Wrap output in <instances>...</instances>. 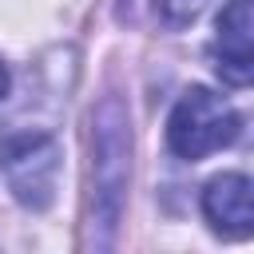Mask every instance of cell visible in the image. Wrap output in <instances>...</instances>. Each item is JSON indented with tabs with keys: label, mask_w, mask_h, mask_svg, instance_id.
Wrapping results in <instances>:
<instances>
[{
	"label": "cell",
	"mask_w": 254,
	"mask_h": 254,
	"mask_svg": "<svg viewBox=\"0 0 254 254\" xmlns=\"http://www.w3.org/2000/svg\"><path fill=\"white\" fill-rule=\"evenodd\" d=\"M202 214L222 238L254 234V179L250 175H214L202 190Z\"/></svg>",
	"instance_id": "cell-5"
},
{
	"label": "cell",
	"mask_w": 254,
	"mask_h": 254,
	"mask_svg": "<svg viewBox=\"0 0 254 254\" xmlns=\"http://www.w3.org/2000/svg\"><path fill=\"white\" fill-rule=\"evenodd\" d=\"M131 179V123L127 107L107 95L91 115V246L107 250L123 218Z\"/></svg>",
	"instance_id": "cell-1"
},
{
	"label": "cell",
	"mask_w": 254,
	"mask_h": 254,
	"mask_svg": "<svg viewBox=\"0 0 254 254\" xmlns=\"http://www.w3.org/2000/svg\"><path fill=\"white\" fill-rule=\"evenodd\" d=\"M234 135H238V115L210 87L183 91V99L175 103V111L167 119V143L179 159H206V155L230 147Z\"/></svg>",
	"instance_id": "cell-2"
},
{
	"label": "cell",
	"mask_w": 254,
	"mask_h": 254,
	"mask_svg": "<svg viewBox=\"0 0 254 254\" xmlns=\"http://www.w3.org/2000/svg\"><path fill=\"white\" fill-rule=\"evenodd\" d=\"M143 8H147V0H119V20H143Z\"/></svg>",
	"instance_id": "cell-7"
},
{
	"label": "cell",
	"mask_w": 254,
	"mask_h": 254,
	"mask_svg": "<svg viewBox=\"0 0 254 254\" xmlns=\"http://www.w3.org/2000/svg\"><path fill=\"white\" fill-rule=\"evenodd\" d=\"M4 171L24 206H48L56 190V171H60V147L52 135H24L12 139L4 151Z\"/></svg>",
	"instance_id": "cell-3"
},
{
	"label": "cell",
	"mask_w": 254,
	"mask_h": 254,
	"mask_svg": "<svg viewBox=\"0 0 254 254\" xmlns=\"http://www.w3.org/2000/svg\"><path fill=\"white\" fill-rule=\"evenodd\" d=\"M214 67L226 83H254V0H226L214 24Z\"/></svg>",
	"instance_id": "cell-4"
},
{
	"label": "cell",
	"mask_w": 254,
	"mask_h": 254,
	"mask_svg": "<svg viewBox=\"0 0 254 254\" xmlns=\"http://www.w3.org/2000/svg\"><path fill=\"white\" fill-rule=\"evenodd\" d=\"M4 91H8V67L0 64V99H4Z\"/></svg>",
	"instance_id": "cell-8"
},
{
	"label": "cell",
	"mask_w": 254,
	"mask_h": 254,
	"mask_svg": "<svg viewBox=\"0 0 254 254\" xmlns=\"http://www.w3.org/2000/svg\"><path fill=\"white\" fill-rule=\"evenodd\" d=\"M155 4H159L163 24H171V28L190 24V20L198 16V8H202V0H155Z\"/></svg>",
	"instance_id": "cell-6"
}]
</instances>
